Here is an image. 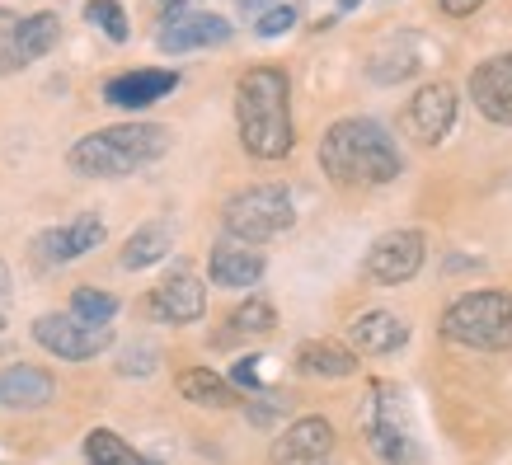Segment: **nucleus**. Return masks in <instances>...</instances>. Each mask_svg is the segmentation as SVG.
Returning <instances> with one entry per match:
<instances>
[{"instance_id":"obj_1","label":"nucleus","mask_w":512,"mask_h":465,"mask_svg":"<svg viewBox=\"0 0 512 465\" xmlns=\"http://www.w3.org/2000/svg\"><path fill=\"white\" fill-rule=\"evenodd\" d=\"M235 127L254 160H282L292 151V85L278 66H254L235 85Z\"/></svg>"},{"instance_id":"obj_2","label":"nucleus","mask_w":512,"mask_h":465,"mask_svg":"<svg viewBox=\"0 0 512 465\" xmlns=\"http://www.w3.org/2000/svg\"><path fill=\"white\" fill-rule=\"evenodd\" d=\"M400 146L376 118H339L320 137V170L339 188L390 184L400 174Z\"/></svg>"},{"instance_id":"obj_3","label":"nucleus","mask_w":512,"mask_h":465,"mask_svg":"<svg viewBox=\"0 0 512 465\" xmlns=\"http://www.w3.org/2000/svg\"><path fill=\"white\" fill-rule=\"evenodd\" d=\"M170 151V127L160 123H118L80 137L66 155V165L85 179H127V174L156 165Z\"/></svg>"},{"instance_id":"obj_4","label":"nucleus","mask_w":512,"mask_h":465,"mask_svg":"<svg viewBox=\"0 0 512 465\" xmlns=\"http://www.w3.org/2000/svg\"><path fill=\"white\" fill-rule=\"evenodd\" d=\"M442 334L475 353H503L512 348V292L480 287V292L456 296L442 315Z\"/></svg>"},{"instance_id":"obj_5","label":"nucleus","mask_w":512,"mask_h":465,"mask_svg":"<svg viewBox=\"0 0 512 465\" xmlns=\"http://www.w3.org/2000/svg\"><path fill=\"white\" fill-rule=\"evenodd\" d=\"M362 428H367V442L386 465H423V447L419 433H414V419H409V404L395 386H386V381L372 386Z\"/></svg>"},{"instance_id":"obj_6","label":"nucleus","mask_w":512,"mask_h":465,"mask_svg":"<svg viewBox=\"0 0 512 465\" xmlns=\"http://www.w3.org/2000/svg\"><path fill=\"white\" fill-rule=\"evenodd\" d=\"M221 221H226V235L249 240V245H264L273 235L292 231L296 202L282 184H254V188H240V193L221 207Z\"/></svg>"},{"instance_id":"obj_7","label":"nucleus","mask_w":512,"mask_h":465,"mask_svg":"<svg viewBox=\"0 0 512 465\" xmlns=\"http://www.w3.org/2000/svg\"><path fill=\"white\" fill-rule=\"evenodd\" d=\"M33 339L43 343L47 353L66 357V362H90L113 343L109 325H94V320H80V315H38L33 320Z\"/></svg>"},{"instance_id":"obj_8","label":"nucleus","mask_w":512,"mask_h":465,"mask_svg":"<svg viewBox=\"0 0 512 465\" xmlns=\"http://www.w3.org/2000/svg\"><path fill=\"white\" fill-rule=\"evenodd\" d=\"M456 85L447 80H433V85H423L414 99H409V109H404V132L419 141V146H442L447 132L456 127Z\"/></svg>"},{"instance_id":"obj_9","label":"nucleus","mask_w":512,"mask_h":465,"mask_svg":"<svg viewBox=\"0 0 512 465\" xmlns=\"http://www.w3.org/2000/svg\"><path fill=\"white\" fill-rule=\"evenodd\" d=\"M428 259V245H423L419 231H386L367 249V278L381 282V287H400L423 268Z\"/></svg>"},{"instance_id":"obj_10","label":"nucleus","mask_w":512,"mask_h":465,"mask_svg":"<svg viewBox=\"0 0 512 465\" xmlns=\"http://www.w3.org/2000/svg\"><path fill=\"white\" fill-rule=\"evenodd\" d=\"M146 306H151V315H156L160 325H193V320H202V310H207V287H202L198 273L174 268L170 278L151 292Z\"/></svg>"},{"instance_id":"obj_11","label":"nucleus","mask_w":512,"mask_h":465,"mask_svg":"<svg viewBox=\"0 0 512 465\" xmlns=\"http://www.w3.org/2000/svg\"><path fill=\"white\" fill-rule=\"evenodd\" d=\"M231 33V19L207 15V10H184V15H165L156 47L160 52H198V47H221Z\"/></svg>"},{"instance_id":"obj_12","label":"nucleus","mask_w":512,"mask_h":465,"mask_svg":"<svg viewBox=\"0 0 512 465\" xmlns=\"http://www.w3.org/2000/svg\"><path fill=\"white\" fill-rule=\"evenodd\" d=\"M470 104H475L489 123L512 127V52L475 66V76H470Z\"/></svg>"},{"instance_id":"obj_13","label":"nucleus","mask_w":512,"mask_h":465,"mask_svg":"<svg viewBox=\"0 0 512 465\" xmlns=\"http://www.w3.org/2000/svg\"><path fill=\"white\" fill-rule=\"evenodd\" d=\"M104 245V221L94 217V212H85V217H76L71 226H52V231H43L38 240H33V254L43 259V264H71V259H80V254H90V249Z\"/></svg>"},{"instance_id":"obj_14","label":"nucleus","mask_w":512,"mask_h":465,"mask_svg":"<svg viewBox=\"0 0 512 465\" xmlns=\"http://www.w3.org/2000/svg\"><path fill=\"white\" fill-rule=\"evenodd\" d=\"M212 282L217 287H231V292H245V287H254V282L264 278V254L249 245V240H235V235H226V240H217L212 245Z\"/></svg>"},{"instance_id":"obj_15","label":"nucleus","mask_w":512,"mask_h":465,"mask_svg":"<svg viewBox=\"0 0 512 465\" xmlns=\"http://www.w3.org/2000/svg\"><path fill=\"white\" fill-rule=\"evenodd\" d=\"M334 451V423L329 419H296L273 447L278 465H320Z\"/></svg>"},{"instance_id":"obj_16","label":"nucleus","mask_w":512,"mask_h":465,"mask_svg":"<svg viewBox=\"0 0 512 465\" xmlns=\"http://www.w3.org/2000/svg\"><path fill=\"white\" fill-rule=\"evenodd\" d=\"M174 85H179L174 71H127V76H113L104 85V104H113V109H151Z\"/></svg>"},{"instance_id":"obj_17","label":"nucleus","mask_w":512,"mask_h":465,"mask_svg":"<svg viewBox=\"0 0 512 465\" xmlns=\"http://www.w3.org/2000/svg\"><path fill=\"white\" fill-rule=\"evenodd\" d=\"M348 339H353L357 353L386 357L409 343V325H404L400 315H390V310H367V315H357L353 325H348Z\"/></svg>"},{"instance_id":"obj_18","label":"nucleus","mask_w":512,"mask_h":465,"mask_svg":"<svg viewBox=\"0 0 512 465\" xmlns=\"http://www.w3.org/2000/svg\"><path fill=\"white\" fill-rule=\"evenodd\" d=\"M62 38V19L52 15V10H38V15H19V29H15V47H10V66L24 71L33 66L38 57H47L52 47Z\"/></svg>"},{"instance_id":"obj_19","label":"nucleus","mask_w":512,"mask_h":465,"mask_svg":"<svg viewBox=\"0 0 512 465\" xmlns=\"http://www.w3.org/2000/svg\"><path fill=\"white\" fill-rule=\"evenodd\" d=\"M52 390H57V381L43 367H29V362L0 372V404H10V409H38V404L52 400Z\"/></svg>"},{"instance_id":"obj_20","label":"nucleus","mask_w":512,"mask_h":465,"mask_svg":"<svg viewBox=\"0 0 512 465\" xmlns=\"http://www.w3.org/2000/svg\"><path fill=\"white\" fill-rule=\"evenodd\" d=\"M170 249H174V231H170V226H165V221H146V226H137V231L127 235L123 259H118V264H123L127 273H141V268H156Z\"/></svg>"},{"instance_id":"obj_21","label":"nucleus","mask_w":512,"mask_h":465,"mask_svg":"<svg viewBox=\"0 0 512 465\" xmlns=\"http://www.w3.org/2000/svg\"><path fill=\"white\" fill-rule=\"evenodd\" d=\"M296 367L306 376H329V381H339V376H353L357 372V357L348 353V348H339V343L329 339H311L296 348Z\"/></svg>"},{"instance_id":"obj_22","label":"nucleus","mask_w":512,"mask_h":465,"mask_svg":"<svg viewBox=\"0 0 512 465\" xmlns=\"http://www.w3.org/2000/svg\"><path fill=\"white\" fill-rule=\"evenodd\" d=\"M179 395L193 404H207V409H231L235 404V386L221 381L217 372H207V367H193V372L179 376Z\"/></svg>"},{"instance_id":"obj_23","label":"nucleus","mask_w":512,"mask_h":465,"mask_svg":"<svg viewBox=\"0 0 512 465\" xmlns=\"http://www.w3.org/2000/svg\"><path fill=\"white\" fill-rule=\"evenodd\" d=\"M85 461L90 465H156L151 456H141L132 442H123V437L109 433V428H94V433L85 437Z\"/></svg>"},{"instance_id":"obj_24","label":"nucleus","mask_w":512,"mask_h":465,"mask_svg":"<svg viewBox=\"0 0 512 465\" xmlns=\"http://www.w3.org/2000/svg\"><path fill=\"white\" fill-rule=\"evenodd\" d=\"M414 71H419V43H414V38H400V43L381 47L372 57V80H381V85L409 80Z\"/></svg>"},{"instance_id":"obj_25","label":"nucleus","mask_w":512,"mask_h":465,"mask_svg":"<svg viewBox=\"0 0 512 465\" xmlns=\"http://www.w3.org/2000/svg\"><path fill=\"white\" fill-rule=\"evenodd\" d=\"M273 325H278V310H273V301H264V296H249L245 306H235L231 320H226L231 334H268Z\"/></svg>"},{"instance_id":"obj_26","label":"nucleus","mask_w":512,"mask_h":465,"mask_svg":"<svg viewBox=\"0 0 512 465\" xmlns=\"http://www.w3.org/2000/svg\"><path fill=\"white\" fill-rule=\"evenodd\" d=\"M71 315L94 320V325H109L113 315H118V296L99 292V287H76V296H71Z\"/></svg>"},{"instance_id":"obj_27","label":"nucleus","mask_w":512,"mask_h":465,"mask_svg":"<svg viewBox=\"0 0 512 465\" xmlns=\"http://www.w3.org/2000/svg\"><path fill=\"white\" fill-rule=\"evenodd\" d=\"M85 19H90L94 29H104V38L127 43V10L118 0H85Z\"/></svg>"},{"instance_id":"obj_28","label":"nucleus","mask_w":512,"mask_h":465,"mask_svg":"<svg viewBox=\"0 0 512 465\" xmlns=\"http://www.w3.org/2000/svg\"><path fill=\"white\" fill-rule=\"evenodd\" d=\"M296 24V10L292 5H273V10H264V15H254V33H259V38H282V33L292 29Z\"/></svg>"},{"instance_id":"obj_29","label":"nucleus","mask_w":512,"mask_h":465,"mask_svg":"<svg viewBox=\"0 0 512 465\" xmlns=\"http://www.w3.org/2000/svg\"><path fill=\"white\" fill-rule=\"evenodd\" d=\"M231 381L235 386H245V390H259L264 386V357H240L231 367Z\"/></svg>"},{"instance_id":"obj_30","label":"nucleus","mask_w":512,"mask_h":465,"mask_svg":"<svg viewBox=\"0 0 512 465\" xmlns=\"http://www.w3.org/2000/svg\"><path fill=\"white\" fill-rule=\"evenodd\" d=\"M15 29H19V15L10 5H0V71H15L10 66V47H15Z\"/></svg>"},{"instance_id":"obj_31","label":"nucleus","mask_w":512,"mask_h":465,"mask_svg":"<svg viewBox=\"0 0 512 465\" xmlns=\"http://www.w3.org/2000/svg\"><path fill=\"white\" fill-rule=\"evenodd\" d=\"M442 5V15H451V19H470L475 10H484L489 0H437Z\"/></svg>"},{"instance_id":"obj_32","label":"nucleus","mask_w":512,"mask_h":465,"mask_svg":"<svg viewBox=\"0 0 512 465\" xmlns=\"http://www.w3.org/2000/svg\"><path fill=\"white\" fill-rule=\"evenodd\" d=\"M160 5V15H184V10H193L198 0H156Z\"/></svg>"},{"instance_id":"obj_33","label":"nucleus","mask_w":512,"mask_h":465,"mask_svg":"<svg viewBox=\"0 0 512 465\" xmlns=\"http://www.w3.org/2000/svg\"><path fill=\"white\" fill-rule=\"evenodd\" d=\"M235 5H240L245 15H264V10H273L278 0H235Z\"/></svg>"},{"instance_id":"obj_34","label":"nucleus","mask_w":512,"mask_h":465,"mask_svg":"<svg viewBox=\"0 0 512 465\" xmlns=\"http://www.w3.org/2000/svg\"><path fill=\"white\" fill-rule=\"evenodd\" d=\"M5 292H10V268L0 264V296H5Z\"/></svg>"},{"instance_id":"obj_35","label":"nucleus","mask_w":512,"mask_h":465,"mask_svg":"<svg viewBox=\"0 0 512 465\" xmlns=\"http://www.w3.org/2000/svg\"><path fill=\"white\" fill-rule=\"evenodd\" d=\"M0 329H5V315H0Z\"/></svg>"}]
</instances>
